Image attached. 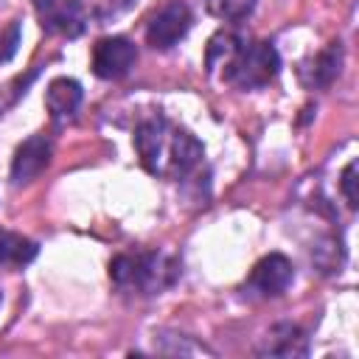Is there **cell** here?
<instances>
[{
	"label": "cell",
	"mask_w": 359,
	"mask_h": 359,
	"mask_svg": "<svg viewBox=\"0 0 359 359\" xmlns=\"http://www.w3.org/2000/svg\"><path fill=\"white\" fill-rule=\"evenodd\" d=\"M342 70V42H328L311 62L300 67V79L306 87H328Z\"/></svg>",
	"instance_id": "30bf717a"
},
{
	"label": "cell",
	"mask_w": 359,
	"mask_h": 359,
	"mask_svg": "<svg viewBox=\"0 0 359 359\" xmlns=\"http://www.w3.org/2000/svg\"><path fill=\"white\" fill-rule=\"evenodd\" d=\"M135 151L140 157V165L160 180H180L191 174L205 154L202 143L185 126L168 121L165 115H151L137 123Z\"/></svg>",
	"instance_id": "6da1fadb"
},
{
	"label": "cell",
	"mask_w": 359,
	"mask_h": 359,
	"mask_svg": "<svg viewBox=\"0 0 359 359\" xmlns=\"http://www.w3.org/2000/svg\"><path fill=\"white\" fill-rule=\"evenodd\" d=\"M255 3L258 0H205V8L224 22H238L252 14Z\"/></svg>",
	"instance_id": "4fadbf2b"
},
{
	"label": "cell",
	"mask_w": 359,
	"mask_h": 359,
	"mask_svg": "<svg viewBox=\"0 0 359 359\" xmlns=\"http://www.w3.org/2000/svg\"><path fill=\"white\" fill-rule=\"evenodd\" d=\"M356 160H351L345 168H342V177H339V188H342V196L348 202V208H356L359 205V194H356Z\"/></svg>",
	"instance_id": "5bb4252c"
},
{
	"label": "cell",
	"mask_w": 359,
	"mask_h": 359,
	"mask_svg": "<svg viewBox=\"0 0 359 359\" xmlns=\"http://www.w3.org/2000/svg\"><path fill=\"white\" fill-rule=\"evenodd\" d=\"M137 62V48L126 36H104L93 48V73L98 79H121Z\"/></svg>",
	"instance_id": "52a82bcc"
},
{
	"label": "cell",
	"mask_w": 359,
	"mask_h": 359,
	"mask_svg": "<svg viewBox=\"0 0 359 359\" xmlns=\"http://www.w3.org/2000/svg\"><path fill=\"white\" fill-rule=\"evenodd\" d=\"M255 353L258 356H280V359L309 356V337L294 323H278L261 337V342L255 345Z\"/></svg>",
	"instance_id": "9c48e42d"
},
{
	"label": "cell",
	"mask_w": 359,
	"mask_h": 359,
	"mask_svg": "<svg viewBox=\"0 0 359 359\" xmlns=\"http://www.w3.org/2000/svg\"><path fill=\"white\" fill-rule=\"evenodd\" d=\"M292 278H294L292 261L286 255H280V252H269L252 266V272L244 280L241 292H244V297H255V300L278 297V294H283L289 289Z\"/></svg>",
	"instance_id": "277c9868"
},
{
	"label": "cell",
	"mask_w": 359,
	"mask_h": 359,
	"mask_svg": "<svg viewBox=\"0 0 359 359\" xmlns=\"http://www.w3.org/2000/svg\"><path fill=\"white\" fill-rule=\"evenodd\" d=\"M109 278L129 294H160L180 278V261L160 250L121 252L109 264Z\"/></svg>",
	"instance_id": "7a4b0ae2"
},
{
	"label": "cell",
	"mask_w": 359,
	"mask_h": 359,
	"mask_svg": "<svg viewBox=\"0 0 359 359\" xmlns=\"http://www.w3.org/2000/svg\"><path fill=\"white\" fill-rule=\"evenodd\" d=\"M36 255V244L20 233L0 227V264H28Z\"/></svg>",
	"instance_id": "7c38bea8"
},
{
	"label": "cell",
	"mask_w": 359,
	"mask_h": 359,
	"mask_svg": "<svg viewBox=\"0 0 359 359\" xmlns=\"http://www.w3.org/2000/svg\"><path fill=\"white\" fill-rule=\"evenodd\" d=\"M45 31L76 39L87 28V11L81 0H31Z\"/></svg>",
	"instance_id": "8992f818"
},
{
	"label": "cell",
	"mask_w": 359,
	"mask_h": 359,
	"mask_svg": "<svg viewBox=\"0 0 359 359\" xmlns=\"http://www.w3.org/2000/svg\"><path fill=\"white\" fill-rule=\"evenodd\" d=\"M0 300H3V294H0Z\"/></svg>",
	"instance_id": "2e32d148"
},
{
	"label": "cell",
	"mask_w": 359,
	"mask_h": 359,
	"mask_svg": "<svg viewBox=\"0 0 359 359\" xmlns=\"http://www.w3.org/2000/svg\"><path fill=\"white\" fill-rule=\"evenodd\" d=\"M191 22H194V14L185 3L180 0H171L168 6H163L146 25V42L154 48V50H168L174 48L188 31H191Z\"/></svg>",
	"instance_id": "5b68a950"
},
{
	"label": "cell",
	"mask_w": 359,
	"mask_h": 359,
	"mask_svg": "<svg viewBox=\"0 0 359 359\" xmlns=\"http://www.w3.org/2000/svg\"><path fill=\"white\" fill-rule=\"evenodd\" d=\"M280 70V56L269 42H247L238 39L227 59L219 65L222 81L238 90H258L266 87Z\"/></svg>",
	"instance_id": "3957f363"
},
{
	"label": "cell",
	"mask_w": 359,
	"mask_h": 359,
	"mask_svg": "<svg viewBox=\"0 0 359 359\" xmlns=\"http://www.w3.org/2000/svg\"><path fill=\"white\" fill-rule=\"evenodd\" d=\"M50 163V140L45 135H31L28 140H22L14 151L11 160V185H28L31 180H36Z\"/></svg>",
	"instance_id": "ba28073f"
},
{
	"label": "cell",
	"mask_w": 359,
	"mask_h": 359,
	"mask_svg": "<svg viewBox=\"0 0 359 359\" xmlns=\"http://www.w3.org/2000/svg\"><path fill=\"white\" fill-rule=\"evenodd\" d=\"M79 104H81V84H79L76 79H65V76H62V79H53V81L48 84L45 107H48V112H50V118H53L56 123L70 121V118L76 115Z\"/></svg>",
	"instance_id": "8fae6325"
},
{
	"label": "cell",
	"mask_w": 359,
	"mask_h": 359,
	"mask_svg": "<svg viewBox=\"0 0 359 359\" xmlns=\"http://www.w3.org/2000/svg\"><path fill=\"white\" fill-rule=\"evenodd\" d=\"M17 45H20V22L14 20L6 31H0V62H8L17 53Z\"/></svg>",
	"instance_id": "9a60e30c"
}]
</instances>
